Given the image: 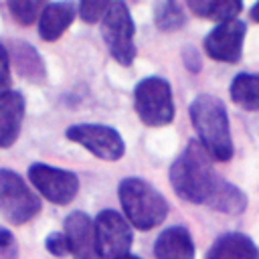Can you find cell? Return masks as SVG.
Returning <instances> with one entry per match:
<instances>
[{
    "mask_svg": "<svg viewBox=\"0 0 259 259\" xmlns=\"http://www.w3.org/2000/svg\"><path fill=\"white\" fill-rule=\"evenodd\" d=\"M219 182L221 176L212 168L210 154L198 140L188 142V146L170 166V184L186 202L206 204Z\"/></svg>",
    "mask_w": 259,
    "mask_h": 259,
    "instance_id": "6da1fadb",
    "label": "cell"
},
{
    "mask_svg": "<svg viewBox=\"0 0 259 259\" xmlns=\"http://www.w3.org/2000/svg\"><path fill=\"white\" fill-rule=\"evenodd\" d=\"M188 113L198 134V142L204 146V150L212 158L229 162L233 158V140L225 103L214 95H198L190 103Z\"/></svg>",
    "mask_w": 259,
    "mask_h": 259,
    "instance_id": "7a4b0ae2",
    "label": "cell"
},
{
    "mask_svg": "<svg viewBox=\"0 0 259 259\" xmlns=\"http://www.w3.org/2000/svg\"><path fill=\"white\" fill-rule=\"evenodd\" d=\"M117 194L127 223L140 231H150L168 217L166 198L142 178H123Z\"/></svg>",
    "mask_w": 259,
    "mask_h": 259,
    "instance_id": "3957f363",
    "label": "cell"
},
{
    "mask_svg": "<svg viewBox=\"0 0 259 259\" xmlns=\"http://www.w3.org/2000/svg\"><path fill=\"white\" fill-rule=\"evenodd\" d=\"M134 105L142 123L150 127L168 125L174 119L170 83L162 77H146L134 89Z\"/></svg>",
    "mask_w": 259,
    "mask_h": 259,
    "instance_id": "277c9868",
    "label": "cell"
},
{
    "mask_svg": "<svg viewBox=\"0 0 259 259\" xmlns=\"http://www.w3.org/2000/svg\"><path fill=\"white\" fill-rule=\"evenodd\" d=\"M40 212V198L14 170L0 168V214L12 225H24Z\"/></svg>",
    "mask_w": 259,
    "mask_h": 259,
    "instance_id": "5b68a950",
    "label": "cell"
},
{
    "mask_svg": "<svg viewBox=\"0 0 259 259\" xmlns=\"http://www.w3.org/2000/svg\"><path fill=\"white\" fill-rule=\"evenodd\" d=\"M134 20L123 2H111L103 20H101V36L111 53V57L123 65L130 67L136 59V45H134Z\"/></svg>",
    "mask_w": 259,
    "mask_h": 259,
    "instance_id": "8992f818",
    "label": "cell"
},
{
    "mask_svg": "<svg viewBox=\"0 0 259 259\" xmlns=\"http://www.w3.org/2000/svg\"><path fill=\"white\" fill-rule=\"evenodd\" d=\"M65 136L83 146L87 152H91L93 156L101 158V160H109L115 162L123 156L125 146L123 140L119 136V132L111 125H101V123H77L67 127Z\"/></svg>",
    "mask_w": 259,
    "mask_h": 259,
    "instance_id": "52a82bcc",
    "label": "cell"
},
{
    "mask_svg": "<svg viewBox=\"0 0 259 259\" xmlns=\"http://www.w3.org/2000/svg\"><path fill=\"white\" fill-rule=\"evenodd\" d=\"M93 225H95L97 251L101 259H119L123 255H130L134 235L130 223L119 212L105 208L95 217Z\"/></svg>",
    "mask_w": 259,
    "mask_h": 259,
    "instance_id": "ba28073f",
    "label": "cell"
},
{
    "mask_svg": "<svg viewBox=\"0 0 259 259\" xmlns=\"http://www.w3.org/2000/svg\"><path fill=\"white\" fill-rule=\"evenodd\" d=\"M28 180L32 182L38 194H42L49 202L61 204V206L69 204L79 190L77 174L63 168L49 166V164H40V162L28 168Z\"/></svg>",
    "mask_w": 259,
    "mask_h": 259,
    "instance_id": "9c48e42d",
    "label": "cell"
},
{
    "mask_svg": "<svg viewBox=\"0 0 259 259\" xmlns=\"http://www.w3.org/2000/svg\"><path fill=\"white\" fill-rule=\"evenodd\" d=\"M245 30H247V26L239 18L221 22L204 36L206 55L221 63H237L241 59Z\"/></svg>",
    "mask_w": 259,
    "mask_h": 259,
    "instance_id": "30bf717a",
    "label": "cell"
},
{
    "mask_svg": "<svg viewBox=\"0 0 259 259\" xmlns=\"http://www.w3.org/2000/svg\"><path fill=\"white\" fill-rule=\"evenodd\" d=\"M65 237L75 259H101L97 251L95 225L83 210H73L65 219Z\"/></svg>",
    "mask_w": 259,
    "mask_h": 259,
    "instance_id": "8fae6325",
    "label": "cell"
},
{
    "mask_svg": "<svg viewBox=\"0 0 259 259\" xmlns=\"http://www.w3.org/2000/svg\"><path fill=\"white\" fill-rule=\"evenodd\" d=\"M24 97L20 91H6L0 95V150L10 148L20 134L24 119Z\"/></svg>",
    "mask_w": 259,
    "mask_h": 259,
    "instance_id": "7c38bea8",
    "label": "cell"
},
{
    "mask_svg": "<svg viewBox=\"0 0 259 259\" xmlns=\"http://www.w3.org/2000/svg\"><path fill=\"white\" fill-rule=\"evenodd\" d=\"M77 6L73 2H51L45 4L40 16H38V34L42 40L53 42L61 38V34L71 26L75 20Z\"/></svg>",
    "mask_w": 259,
    "mask_h": 259,
    "instance_id": "4fadbf2b",
    "label": "cell"
},
{
    "mask_svg": "<svg viewBox=\"0 0 259 259\" xmlns=\"http://www.w3.org/2000/svg\"><path fill=\"white\" fill-rule=\"evenodd\" d=\"M156 259H194V243L190 231L182 225L164 229L154 245Z\"/></svg>",
    "mask_w": 259,
    "mask_h": 259,
    "instance_id": "5bb4252c",
    "label": "cell"
},
{
    "mask_svg": "<svg viewBox=\"0 0 259 259\" xmlns=\"http://www.w3.org/2000/svg\"><path fill=\"white\" fill-rule=\"evenodd\" d=\"M8 57H10V65L16 67L18 75L32 81V83H42L47 77V69H45V61L38 55V51L24 40H10L8 42Z\"/></svg>",
    "mask_w": 259,
    "mask_h": 259,
    "instance_id": "9a60e30c",
    "label": "cell"
},
{
    "mask_svg": "<svg viewBox=\"0 0 259 259\" xmlns=\"http://www.w3.org/2000/svg\"><path fill=\"white\" fill-rule=\"evenodd\" d=\"M206 259H259V249L247 235L227 233L212 243Z\"/></svg>",
    "mask_w": 259,
    "mask_h": 259,
    "instance_id": "2e32d148",
    "label": "cell"
},
{
    "mask_svg": "<svg viewBox=\"0 0 259 259\" xmlns=\"http://www.w3.org/2000/svg\"><path fill=\"white\" fill-rule=\"evenodd\" d=\"M206 206L219 210V212H229V214H239L247 208V196L243 190H239L237 186L225 182L221 178L219 186L214 188L212 196L208 198Z\"/></svg>",
    "mask_w": 259,
    "mask_h": 259,
    "instance_id": "e0dca14e",
    "label": "cell"
},
{
    "mask_svg": "<svg viewBox=\"0 0 259 259\" xmlns=\"http://www.w3.org/2000/svg\"><path fill=\"white\" fill-rule=\"evenodd\" d=\"M231 99L247 111H257L259 109V73L237 75L231 83Z\"/></svg>",
    "mask_w": 259,
    "mask_h": 259,
    "instance_id": "ac0fdd59",
    "label": "cell"
},
{
    "mask_svg": "<svg viewBox=\"0 0 259 259\" xmlns=\"http://www.w3.org/2000/svg\"><path fill=\"white\" fill-rule=\"evenodd\" d=\"M188 6L196 16L219 22L233 20L243 10V4L239 0H190Z\"/></svg>",
    "mask_w": 259,
    "mask_h": 259,
    "instance_id": "d6986e66",
    "label": "cell"
},
{
    "mask_svg": "<svg viewBox=\"0 0 259 259\" xmlns=\"http://www.w3.org/2000/svg\"><path fill=\"white\" fill-rule=\"evenodd\" d=\"M154 20L160 30H176L184 24L186 16L182 12V6L176 2H158L154 6Z\"/></svg>",
    "mask_w": 259,
    "mask_h": 259,
    "instance_id": "ffe728a7",
    "label": "cell"
},
{
    "mask_svg": "<svg viewBox=\"0 0 259 259\" xmlns=\"http://www.w3.org/2000/svg\"><path fill=\"white\" fill-rule=\"evenodd\" d=\"M42 8H45V4L38 2V0H10L8 2V10H10L12 18L18 24H24V26L38 20Z\"/></svg>",
    "mask_w": 259,
    "mask_h": 259,
    "instance_id": "44dd1931",
    "label": "cell"
},
{
    "mask_svg": "<svg viewBox=\"0 0 259 259\" xmlns=\"http://www.w3.org/2000/svg\"><path fill=\"white\" fill-rule=\"evenodd\" d=\"M111 2H103V0H83L79 6H77V12L81 16V20L93 24L97 20H103L107 8H109Z\"/></svg>",
    "mask_w": 259,
    "mask_h": 259,
    "instance_id": "7402d4cb",
    "label": "cell"
},
{
    "mask_svg": "<svg viewBox=\"0 0 259 259\" xmlns=\"http://www.w3.org/2000/svg\"><path fill=\"white\" fill-rule=\"evenodd\" d=\"M45 247H47V251L51 253V255H55V257H63V255H67V253H71L69 251V243H67V237H65V233H51V235H47V239H45Z\"/></svg>",
    "mask_w": 259,
    "mask_h": 259,
    "instance_id": "603a6c76",
    "label": "cell"
},
{
    "mask_svg": "<svg viewBox=\"0 0 259 259\" xmlns=\"http://www.w3.org/2000/svg\"><path fill=\"white\" fill-rule=\"evenodd\" d=\"M10 91V57L8 49L0 42V95Z\"/></svg>",
    "mask_w": 259,
    "mask_h": 259,
    "instance_id": "cb8c5ba5",
    "label": "cell"
},
{
    "mask_svg": "<svg viewBox=\"0 0 259 259\" xmlns=\"http://www.w3.org/2000/svg\"><path fill=\"white\" fill-rule=\"evenodd\" d=\"M0 253H2L6 259H16V255H18L16 239H14V235H12L8 229H4V227H0Z\"/></svg>",
    "mask_w": 259,
    "mask_h": 259,
    "instance_id": "d4e9b609",
    "label": "cell"
},
{
    "mask_svg": "<svg viewBox=\"0 0 259 259\" xmlns=\"http://www.w3.org/2000/svg\"><path fill=\"white\" fill-rule=\"evenodd\" d=\"M251 18H253L255 22H259V2H257V4L251 8Z\"/></svg>",
    "mask_w": 259,
    "mask_h": 259,
    "instance_id": "484cf974",
    "label": "cell"
},
{
    "mask_svg": "<svg viewBox=\"0 0 259 259\" xmlns=\"http://www.w3.org/2000/svg\"><path fill=\"white\" fill-rule=\"evenodd\" d=\"M119 259H140V257H136V255H123V257H119Z\"/></svg>",
    "mask_w": 259,
    "mask_h": 259,
    "instance_id": "4316f807",
    "label": "cell"
}]
</instances>
